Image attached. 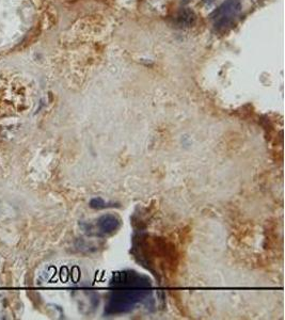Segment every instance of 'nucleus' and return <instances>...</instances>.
<instances>
[{
	"label": "nucleus",
	"mask_w": 285,
	"mask_h": 320,
	"mask_svg": "<svg viewBox=\"0 0 285 320\" xmlns=\"http://www.w3.org/2000/svg\"><path fill=\"white\" fill-rule=\"evenodd\" d=\"M241 11L239 0H226L214 14V26L218 30H224L233 25Z\"/></svg>",
	"instance_id": "f257e3e1"
},
{
	"label": "nucleus",
	"mask_w": 285,
	"mask_h": 320,
	"mask_svg": "<svg viewBox=\"0 0 285 320\" xmlns=\"http://www.w3.org/2000/svg\"><path fill=\"white\" fill-rule=\"evenodd\" d=\"M195 22V15L189 9L181 10L177 15V24L181 27H191Z\"/></svg>",
	"instance_id": "f03ea898"
}]
</instances>
